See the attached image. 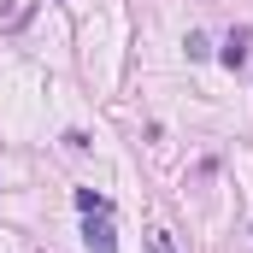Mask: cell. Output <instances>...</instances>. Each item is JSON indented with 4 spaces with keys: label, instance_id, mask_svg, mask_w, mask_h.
Returning <instances> with one entry per match:
<instances>
[{
    "label": "cell",
    "instance_id": "5b68a950",
    "mask_svg": "<svg viewBox=\"0 0 253 253\" xmlns=\"http://www.w3.org/2000/svg\"><path fill=\"white\" fill-rule=\"evenodd\" d=\"M153 253H177V248H171V236H153Z\"/></svg>",
    "mask_w": 253,
    "mask_h": 253
},
{
    "label": "cell",
    "instance_id": "277c9868",
    "mask_svg": "<svg viewBox=\"0 0 253 253\" xmlns=\"http://www.w3.org/2000/svg\"><path fill=\"white\" fill-rule=\"evenodd\" d=\"M183 47H189V59H206V53H212V42H206L200 30H189V42H183Z\"/></svg>",
    "mask_w": 253,
    "mask_h": 253
},
{
    "label": "cell",
    "instance_id": "3957f363",
    "mask_svg": "<svg viewBox=\"0 0 253 253\" xmlns=\"http://www.w3.org/2000/svg\"><path fill=\"white\" fill-rule=\"evenodd\" d=\"M77 212H83V218H88V212H112V200L94 194V189H77Z\"/></svg>",
    "mask_w": 253,
    "mask_h": 253
},
{
    "label": "cell",
    "instance_id": "7a4b0ae2",
    "mask_svg": "<svg viewBox=\"0 0 253 253\" xmlns=\"http://www.w3.org/2000/svg\"><path fill=\"white\" fill-rule=\"evenodd\" d=\"M218 59L230 65V71H242V65H248V30H236V36H230V42L218 47Z\"/></svg>",
    "mask_w": 253,
    "mask_h": 253
},
{
    "label": "cell",
    "instance_id": "6da1fadb",
    "mask_svg": "<svg viewBox=\"0 0 253 253\" xmlns=\"http://www.w3.org/2000/svg\"><path fill=\"white\" fill-rule=\"evenodd\" d=\"M83 242H88V253H118V236H112V212H88V224H83Z\"/></svg>",
    "mask_w": 253,
    "mask_h": 253
}]
</instances>
